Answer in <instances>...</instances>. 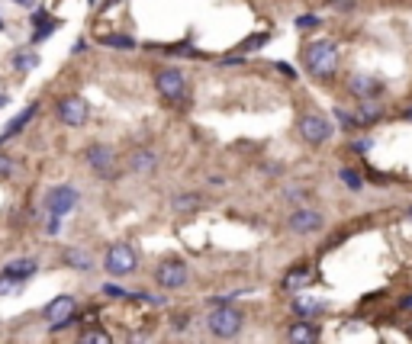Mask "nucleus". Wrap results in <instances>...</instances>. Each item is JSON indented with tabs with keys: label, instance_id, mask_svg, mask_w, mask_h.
<instances>
[{
	"label": "nucleus",
	"instance_id": "7ed1b4c3",
	"mask_svg": "<svg viewBox=\"0 0 412 344\" xmlns=\"http://www.w3.org/2000/svg\"><path fill=\"white\" fill-rule=\"evenodd\" d=\"M155 91L168 103H181L187 97V77L181 68H158L155 71Z\"/></svg>",
	"mask_w": 412,
	"mask_h": 344
},
{
	"label": "nucleus",
	"instance_id": "9d476101",
	"mask_svg": "<svg viewBox=\"0 0 412 344\" xmlns=\"http://www.w3.org/2000/svg\"><path fill=\"white\" fill-rule=\"evenodd\" d=\"M322 212L319 210H310V206H300V210L290 212V219H287V226H290V232H296V235H312V232H319L322 228Z\"/></svg>",
	"mask_w": 412,
	"mask_h": 344
},
{
	"label": "nucleus",
	"instance_id": "6e6552de",
	"mask_svg": "<svg viewBox=\"0 0 412 344\" xmlns=\"http://www.w3.org/2000/svg\"><path fill=\"white\" fill-rule=\"evenodd\" d=\"M77 190L71 184H59V187H52L49 194H45V206H49V216L52 219H65L68 212L77 206Z\"/></svg>",
	"mask_w": 412,
	"mask_h": 344
},
{
	"label": "nucleus",
	"instance_id": "4468645a",
	"mask_svg": "<svg viewBox=\"0 0 412 344\" xmlns=\"http://www.w3.org/2000/svg\"><path fill=\"white\" fill-rule=\"evenodd\" d=\"M287 341L290 344H316L319 341V325H316V322H306V319L293 322L290 331H287Z\"/></svg>",
	"mask_w": 412,
	"mask_h": 344
},
{
	"label": "nucleus",
	"instance_id": "0eeeda50",
	"mask_svg": "<svg viewBox=\"0 0 412 344\" xmlns=\"http://www.w3.org/2000/svg\"><path fill=\"white\" fill-rule=\"evenodd\" d=\"M296 129H300V135H303V142L310 145H326L328 139H332V123H328L322 113H303L300 116V123H296Z\"/></svg>",
	"mask_w": 412,
	"mask_h": 344
},
{
	"label": "nucleus",
	"instance_id": "a878e982",
	"mask_svg": "<svg viewBox=\"0 0 412 344\" xmlns=\"http://www.w3.org/2000/svg\"><path fill=\"white\" fill-rule=\"evenodd\" d=\"M268 39H270V36H268V33H261V36H252V39H245V42H242V52H252V49H261V45L268 42Z\"/></svg>",
	"mask_w": 412,
	"mask_h": 344
},
{
	"label": "nucleus",
	"instance_id": "f257e3e1",
	"mask_svg": "<svg viewBox=\"0 0 412 344\" xmlns=\"http://www.w3.org/2000/svg\"><path fill=\"white\" fill-rule=\"evenodd\" d=\"M303 65L316 81H328V77L338 71V45L319 39V42H310L303 52Z\"/></svg>",
	"mask_w": 412,
	"mask_h": 344
},
{
	"label": "nucleus",
	"instance_id": "f8f14e48",
	"mask_svg": "<svg viewBox=\"0 0 412 344\" xmlns=\"http://www.w3.org/2000/svg\"><path fill=\"white\" fill-rule=\"evenodd\" d=\"M36 270H39V264H36L33 258H17V260H10V264H7L3 270H0V274H7V277L13 280L17 286H23L26 280H29V277L36 274Z\"/></svg>",
	"mask_w": 412,
	"mask_h": 344
},
{
	"label": "nucleus",
	"instance_id": "412c9836",
	"mask_svg": "<svg viewBox=\"0 0 412 344\" xmlns=\"http://www.w3.org/2000/svg\"><path fill=\"white\" fill-rule=\"evenodd\" d=\"M338 177H342V184H345L348 190H361V187H364V177L358 174L354 168H342V171H338Z\"/></svg>",
	"mask_w": 412,
	"mask_h": 344
},
{
	"label": "nucleus",
	"instance_id": "6ab92c4d",
	"mask_svg": "<svg viewBox=\"0 0 412 344\" xmlns=\"http://www.w3.org/2000/svg\"><path fill=\"white\" fill-rule=\"evenodd\" d=\"M65 260L71 264V267H77V270H91V267H93L91 254H87V251H77V248H68V251H65Z\"/></svg>",
	"mask_w": 412,
	"mask_h": 344
},
{
	"label": "nucleus",
	"instance_id": "9b49d317",
	"mask_svg": "<svg viewBox=\"0 0 412 344\" xmlns=\"http://www.w3.org/2000/svg\"><path fill=\"white\" fill-rule=\"evenodd\" d=\"M55 113H59V119L65 123V126H71V129L84 126L87 116H91V109H87V100H81V97H65V100L55 107Z\"/></svg>",
	"mask_w": 412,
	"mask_h": 344
},
{
	"label": "nucleus",
	"instance_id": "f03ea898",
	"mask_svg": "<svg viewBox=\"0 0 412 344\" xmlns=\"http://www.w3.org/2000/svg\"><path fill=\"white\" fill-rule=\"evenodd\" d=\"M245 325V312L236 309V306H219V309L210 312V319H206V328H210L216 338H236Z\"/></svg>",
	"mask_w": 412,
	"mask_h": 344
},
{
	"label": "nucleus",
	"instance_id": "ddd939ff",
	"mask_svg": "<svg viewBox=\"0 0 412 344\" xmlns=\"http://www.w3.org/2000/svg\"><path fill=\"white\" fill-rule=\"evenodd\" d=\"M348 91H351L354 97H361V100H370V97H377V93L383 91V81H380V77H370V75H358L348 81Z\"/></svg>",
	"mask_w": 412,
	"mask_h": 344
},
{
	"label": "nucleus",
	"instance_id": "b1692460",
	"mask_svg": "<svg viewBox=\"0 0 412 344\" xmlns=\"http://www.w3.org/2000/svg\"><path fill=\"white\" fill-rule=\"evenodd\" d=\"M13 65H17L20 71H23V68L29 71V68H36V65H39V55H36V52H20L17 58H13Z\"/></svg>",
	"mask_w": 412,
	"mask_h": 344
},
{
	"label": "nucleus",
	"instance_id": "f704fd0d",
	"mask_svg": "<svg viewBox=\"0 0 412 344\" xmlns=\"http://www.w3.org/2000/svg\"><path fill=\"white\" fill-rule=\"evenodd\" d=\"M406 119H412V107H406Z\"/></svg>",
	"mask_w": 412,
	"mask_h": 344
},
{
	"label": "nucleus",
	"instance_id": "dca6fc26",
	"mask_svg": "<svg viewBox=\"0 0 412 344\" xmlns=\"http://www.w3.org/2000/svg\"><path fill=\"white\" fill-rule=\"evenodd\" d=\"M129 168L139 171V174H152V171L158 168V155H155L152 148H135L132 155H129Z\"/></svg>",
	"mask_w": 412,
	"mask_h": 344
},
{
	"label": "nucleus",
	"instance_id": "5701e85b",
	"mask_svg": "<svg viewBox=\"0 0 412 344\" xmlns=\"http://www.w3.org/2000/svg\"><path fill=\"white\" fill-rule=\"evenodd\" d=\"M100 45H109V49H135L132 36H100Z\"/></svg>",
	"mask_w": 412,
	"mask_h": 344
},
{
	"label": "nucleus",
	"instance_id": "4be33fe9",
	"mask_svg": "<svg viewBox=\"0 0 412 344\" xmlns=\"http://www.w3.org/2000/svg\"><path fill=\"white\" fill-rule=\"evenodd\" d=\"M81 344H113V338H109V331H103V328H91V331L81 335Z\"/></svg>",
	"mask_w": 412,
	"mask_h": 344
},
{
	"label": "nucleus",
	"instance_id": "f3484780",
	"mask_svg": "<svg viewBox=\"0 0 412 344\" xmlns=\"http://www.w3.org/2000/svg\"><path fill=\"white\" fill-rule=\"evenodd\" d=\"M36 109H39V103H29V107L23 109V113H20V116H13L7 123V129H3V132H0V142H3V139H13V135L20 132V129H26L29 126V119L36 116Z\"/></svg>",
	"mask_w": 412,
	"mask_h": 344
},
{
	"label": "nucleus",
	"instance_id": "4c0bfd02",
	"mask_svg": "<svg viewBox=\"0 0 412 344\" xmlns=\"http://www.w3.org/2000/svg\"><path fill=\"white\" fill-rule=\"evenodd\" d=\"M0 29H3V19H0Z\"/></svg>",
	"mask_w": 412,
	"mask_h": 344
},
{
	"label": "nucleus",
	"instance_id": "a211bd4d",
	"mask_svg": "<svg viewBox=\"0 0 412 344\" xmlns=\"http://www.w3.org/2000/svg\"><path fill=\"white\" fill-rule=\"evenodd\" d=\"M293 312L300 315V319L310 322V315H319V312H322V302H319V299H306V296H300V299L293 302Z\"/></svg>",
	"mask_w": 412,
	"mask_h": 344
},
{
	"label": "nucleus",
	"instance_id": "c85d7f7f",
	"mask_svg": "<svg viewBox=\"0 0 412 344\" xmlns=\"http://www.w3.org/2000/svg\"><path fill=\"white\" fill-rule=\"evenodd\" d=\"M55 26H59V23H55V19H52V23H45L43 29L36 33V42H39V39H45V36H52V33H55Z\"/></svg>",
	"mask_w": 412,
	"mask_h": 344
},
{
	"label": "nucleus",
	"instance_id": "20e7f679",
	"mask_svg": "<svg viewBox=\"0 0 412 344\" xmlns=\"http://www.w3.org/2000/svg\"><path fill=\"white\" fill-rule=\"evenodd\" d=\"M103 267H107L109 277H126V274H132L139 267V258H135V251L126 242H116L109 244L107 254H103Z\"/></svg>",
	"mask_w": 412,
	"mask_h": 344
},
{
	"label": "nucleus",
	"instance_id": "aec40b11",
	"mask_svg": "<svg viewBox=\"0 0 412 344\" xmlns=\"http://www.w3.org/2000/svg\"><path fill=\"white\" fill-rule=\"evenodd\" d=\"M383 116V109L374 107V103H364L361 109H358V126H367V123H377V119Z\"/></svg>",
	"mask_w": 412,
	"mask_h": 344
},
{
	"label": "nucleus",
	"instance_id": "e433bc0d",
	"mask_svg": "<svg viewBox=\"0 0 412 344\" xmlns=\"http://www.w3.org/2000/svg\"><path fill=\"white\" fill-rule=\"evenodd\" d=\"M20 3H23V7H26V3H29V0H20Z\"/></svg>",
	"mask_w": 412,
	"mask_h": 344
},
{
	"label": "nucleus",
	"instance_id": "39448f33",
	"mask_svg": "<svg viewBox=\"0 0 412 344\" xmlns=\"http://www.w3.org/2000/svg\"><path fill=\"white\" fill-rule=\"evenodd\" d=\"M187 277H190V267H187L184 258H165L155 267V283L161 290H181L187 283Z\"/></svg>",
	"mask_w": 412,
	"mask_h": 344
},
{
	"label": "nucleus",
	"instance_id": "393cba45",
	"mask_svg": "<svg viewBox=\"0 0 412 344\" xmlns=\"http://www.w3.org/2000/svg\"><path fill=\"white\" fill-rule=\"evenodd\" d=\"M194 206H200V196H177V200H174V210L177 212H190Z\"/></svg>",
	"mask_w": 412,
	"mask_h": 344
},
{
	"label": "nucleus",
	"instance_id": "72a5a7b5",
	"mask_svg": "<svg viewBox=\"0 0 412 344\" xmlns=\"http://www.w3.org/2000/svg\"><path fill=\"white\" fill-rule=\"evenodd\" d=\"M277 68H280V71H284V75H287V77H296V75H293V68H290V65H284V61H280V65H277Z\"/></svg>",
	"mask_w": 412,
	"mask_h": 344
},
{
	"label": "nucleus",
	"instance_id": "7c9ffc66",
	"mask_svg": "<svg viewBox=\"0 0 412 344\" xmlns=\"http://www.w3.org/2000/svg\"><path fill=\"white\" fill-rule=\"evenodd\" d=\"M59 226H61V219H52L49 216V235H55V232H59Z\"/></svg>",
	"mask_w": 412,
	"mask_h": 344
},
{
	"label": "nucleus",
	"instance_id": "473e14b6",
	"mask_svg": "<svg viewBox=\"0 0 412 344\" xmlns=\"http://www.w3.org/2000/svg\"><path fill=\"white\" fill-rule=\"evenodd\" d=\"M399 309H403V312H412V296H406V299L399 302Z\"/></svg>",
	"mask_w": 412,
	"mask_h": 344
},
{
	"label": "nucleus",
	"instance_id": "1a4fd4ad",
	"mask_svg": "<svg viewBox=\"0 0 412 344\" xmlns=\"http://www.w3.org/2000/svg\"><path fill=\"white\" fill-rule=\"evenodd\" d=\"M75 312H77L75 296H55V299L43 309V315H45V322H49L52 328H65V325L75 322Z\"/></svg>",
	"mask_w": 412,
	"mask_h": 344
},
{
	"label": "nucleus",
	"instance_id": "bb28decb",
	"mask_svg": "<svg viewBox=\"0 0 412 344\" xmlns=\"http://www.w3.org/2000/svg\"><path fill=\"white\" fill-rule=\"evenodd\" d=\"M296 26H300V29H310V26H319V17H312V13H306V17H296Z\"/></svg>",
	"mask_w": 412,
	"mask_h": 344
},
{
	"label": "nucleus",
	"instance_id": "c756f323",
	"mask_svg": "<svg viewBox=\"0 0 412 344\" xmlns=\"http://www.w3.org/2000/svg\"><path fill=\"white\" fill-rule=\"evenodd\" d=\"M332 7H338V10H351V7H354V0H332Z\"/></svg>",
	"mask_w": 412,
	"mask_h": 344
},
{
	"label": "nucleus",
	"instance_id": "c9c22d12",
	"mask_svg": "<svg viewBox=\"0 0 412 344\" xmlns=\"http://www.w3.org/2000/svg\"><path fill=\"white\" fill-rule=\"evenodd\" d=\"M0 107H7V97H0Z\"/></svg>",
	"mask_w": 412,
	"mask_h": 344
},
{
	"label": "nucleus",
	"instance_id": "2f4dec72",
	"mask_svg": "<svg viewBox=\"0 0 412 344\" xmlns=\"http://www.w3.org/2000/svg\"><path fill=\"white\" fill-rule=\"evenodd\" d=\"M187 319H190V315H174V328H184Z\"/></svg>",
	"mask_w": 412,
	"mask_h": 344
},
{
	"label": "nucleus",
	"instance_id": "2eb2a0df",
	"mask_svg": "<svg viewBox=\"0 0 412 344\" xmlns=\"http://www.w3.org/2000/svg\"><path fill=\"white\" fill-rule=\"evenodd\" d=\"M312 283V267L310 264H293V267L284 274V280H280V286L284 290H303V286Z\"/></svg>",
	"mask_w": 412,
	"mask_h": 344
},
{
	"label": "nucleus",
	"instance_id": "58836bf2",
	"mask_svg": "<svg viewBox=\"0 0 412 344\" xmlns=\"http://www.w3.org/2000/svg\"><path fill=\"white\" fill-rule=\"evenodd\" d=\"M409 219H412V210H409Z\"/></svg>",
	"mask_w": 412,
	"mask_h": 344
},
{
	"label": "nucleus",
	"instance_id": "423d86ee",
	"mask_svg": "<svg viewBox=\"0 0 412 344\" xmlns=\"http://www.w3.org/2000/svg\"><path fill=\"white\" fill-rule=\"evenodd\" d=\"M87 164H91V171L97 177H103V180H116L119 177V164H116V155H113V148L109 145H91V148L84 151Z\"/></svg>",
	"mask_w": 412,
	"mask_h": 344
},
{
	"label": "nucleus",
	"instance_id": "cd10ccee",
	"mask_svg": "<svg viewBox=\"0 0 412 344\" xmlns=\"http://www.w3.org/2000/svg\"><path fill=\"white\" fill-rule=\"evenodd\" d=\"M10 174H13V161L7 155H0V177H10Z\"/></svg>",
	"mask_w": 412,
	"mask_h": 344
}]
</instances>
